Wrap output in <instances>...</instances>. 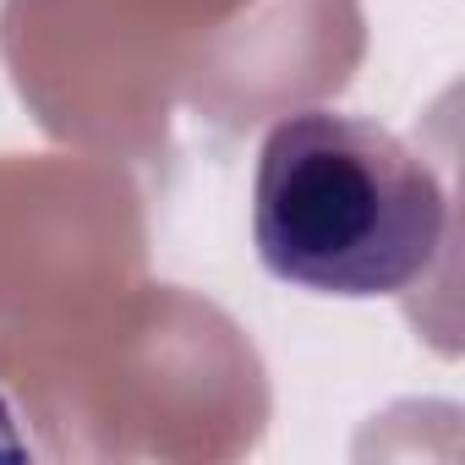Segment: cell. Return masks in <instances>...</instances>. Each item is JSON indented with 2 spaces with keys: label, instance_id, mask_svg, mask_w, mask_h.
I'll list each match as a JSON object with an SVG mask.
<instances>
[{
  "label": "cell",
  "instance_id": "cell-1",
  "mask_svg": "<svg viewBox=\"0 0 465 465\" xmlns=\"http://www.w3.org/2000/svg\"><path fill=\"white\" fill-rule=\"evenodd\" d=\"M449 236L438 170L389 126L296 110L269 126L252 181V242L274 280L312 296H400Z\"/></svg>",
  "mask_w": 465,
  "mask_h": 465
}]
</instances>
